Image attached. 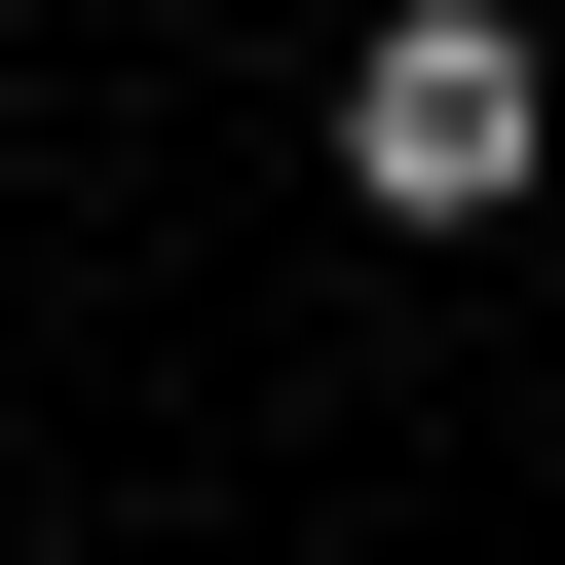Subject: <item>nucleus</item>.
<instances>
[{
  "instance_id": "f257e3e1",
  "label": "nucleus",
  "mask_w": 565,
  "mask_h": 565,
  "mask_svg": "<svg viewBox=\"0 0 565 565\" xmlns=\"http://www.w3.org/2000/svg\"><path fill=\"white\" fill-rule=\"evenodd\" d=\"M565 189V39L527 0H377L340 39V226H527Z\"/></svg>"
}]
</instances>
